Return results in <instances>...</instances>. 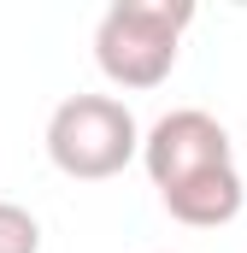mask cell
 I'll list each match as a JSON object with an SVG mask.
<instances>
[{"label":"cell","instance_id":"obj_1","mask_svg":"<svg viewBox=\"0 0 247 253\" xmlns=\"http://www.w3.org/2000/svg\"><path fill=\"white\" fill-rule=\"evenodd\" d=\"M141 171L159 189L165 212L188 230H218L242 212V171L230 129L200 106H177L153 129H141Z\"/></svg>","mask_w":247,"mask_h":253},{"label":"cell","instance_id":"obj_2","mask_svg":"<svg viewBox=\"0 0 247 253\" xmlns=\"http://www.w3.org/2000/svg\"><path fill=\"white\" fill-rule=\"evenodd\" d=\"M188 24H194L188 0H112L94 24L100 77L112 88H159L177 71Z\"/></svg>","mask_w":247,"mask_h":253},{"label":"cell","instance_id":"obj_3","mask_svg":"<svg viewBox=\"0 0 247 253\" xmlns=\"http://www.w3.org/2000/svg\"><path fill=\"white\" fill-rule=\"evenodd\" d=\"M47 159L71 183H106L141 159V124L118 94H71L47 118Z\"/></svg>","mask_w":247,"mask_h":253},{"label":"cell","instance_id":"obj_4","mask_svg":"<svg viewBox=\"0 0 247 253\" xmlns=\"http://www.w3.org/2000/svg\"><path fill=\"white\" fill-rule=\"evenodd\" d=\"M0 253H41V224L18 200H0Z\"/></svg>","mask_w":247,"mask_h":253}]
</instances>
